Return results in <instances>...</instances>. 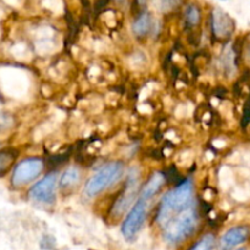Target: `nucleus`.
<instances>
[{"instance_id": "5", "label": "nucleus", "mask_w": 250, "mask_h": 250, "mask_svg": "<svg viewBox=\"0 0 250 250\" xmlns=\"http://www.w3.org/2000/svg\"><path fill=\"white\" fill-rule=\"evenodd\" d=\"M44 168V163L38 158H29L22 160L19 165L15 167L12 173L11 182L15 187H21L27 185L34 178L38 177Z\"/></svg>"}, {"instance_id": "4", "label": "nucleus", "mask_w": 250, "mask_h": 250, "mask_svg": "<svg viewBox=\"0 0 250 250\" xmlns=\"http://www.w3.org/2000/svg\"><path fill=\"white\" fill-rule=\"evenodd\" d=\"M148 203V200L143 199V198H139L136 204L133 205V208L131 209V211L128 212L126 219H125L121 227V232L125 239H127L128 242L134 241L137 234L139 233L141 229L143 227L144 221H146Z\"/></svg>"}, {"instance_id": "14", "label": "nucleus", "mask_w": 250, "mask_h": 250, "mask_svg": "<svg viewBox=\"0 0 250 250\" xmlns=\"http://www.w3.org/2000/svg\"><path fill=\"white\" fill-rule=\"evenodd\" d=\"M15 160V155L12 151L10 150H2L0 151V175L4 173L7 168L10 167Z\"/></svg>"}, {"instance_id": "1", "label": "nucleus", "mask_w": 250, "mask_h": 250, "mask_svg": "<svg viewBox=\"0 0 250 250\" xmlns=\"http://www.w3.org/2000/svg\"><path fill=\"white\" fill-rule=\"evenodd\" d=\"M192 194L193 185L190 180H186L175 189L166 193L161 199L156 221L165 226L173 217L177 216L185 210L189 209L190 203H192Z\"/></svg>"}, {"instance_id": "10", "label": "nucleus", "mask_w": 250, "mask_h": 250, "mask_svg": "<svg viewBox=\"0 0 250 250\" xmlns=\"http://www.w3.org/2000/svg\"><path fill=\"white\" fill-rule=\"evenodd\" d=\"M164 182H165V177H164L163 173H154V175L149 178V181L146 182V185L144 186L143 189H142L141 197L139 198H143V199L148 200L149 202V200L160 190V188L164 186Z\"/></svg>"}, {"instance_id": "12", "label": "nucleus", "mask_w": 250, "mask_h": 250, "mask_svg": "<svg viewBox=\"0 0 250 250\" xmlns=\"http://www.w3.org/2000/svg\"><path fill=\"white\" fill-rule=\"evenodd\" d=\"M80 181V171L76 167H70L62 173L60 178V187L68 188L75 186Z\"/></svg>"}, {"instance_id": "15", "label": "nucleus", "mask_w": 250, "mask_h": 250, "mask_svg": "<svg viewBox=\"0 0 250 250\" xmlns=\"http://www.w3.org/2000/svg\"><path fill=\"white\" fill-rule=\"evenodd\" d=\"M200 20V11L195 5H190L186 10V21L190 24V26H195L198 24Z\"/></svg>"}, {"instance_id": "13", "label": "nucleus", "mask_w": 250, "mask_h": 250, "mask_svg": "<svg viewBox=\"0 0 250 250\" xmlns=\"http://www.w3.org/2000/svg\"><path fill=\"white\" fill-rule=\"evenodd\" d=\"M215 247V237L212 234H205L189 250H212Z\"/></svg>"}, {"instance_id": "11", "label": "nucleus", "mask_w": 250, "mask_h": 250, "mask_svg": "<svg viewBox=\"0 0 250 250\" xmlns=\"http://www.w3.org/2000/svg\"><path fill=\"white\" fill-rule=\"evenodd\" d=\"M151 28V17L150 15L144 12L142 14L138 19L136 20L133 24V31L137 36L142 37V36H146V34L149 33Z\"/></svg>"}, {"instance_id": "18", "label": "nucleus", "mask_w": 250, "mask_h": 250, "mask_svg": "<svg viewBox=\"0 0 250 250\" xmlns=\"http://www.w3.org/2000/svg\"><path fill=\"white\" fill-rule=\"evenodd\" d=\"M220 1H227V0H220Z\"/></svg>"}, {"instance_id": "9", "label": "nucleus", "mask_w": 250, "mask_h": 250, "mask_svg": "<svg viewBox=\"0 0 250 250\" xmlns=\"http://www.w3.org/2000/svg\"><path fill=\"white\" fill-rule=\"evenodd\" d=\"M249 236V229L246 226H236L224 234L220 241V248L221 250H229L244 243Z\"/></svg>"}, {"instance_id": "2", "label": "nucleus", "mask_w": 250, "mask_h": 250, "mask_svg": "<svg viewBox=\"0 0 250 250\" xmlns=\"http://www.w3.org/2000/svg\"><path fill=\"white\" fill-rule=\"evenodd\" d=\"M198 226L197 212L189 208L178 214L164 226V237L166 242L177 244L187 239Z\"/></svg>"}, {"instance_id": "8", "label": "nucleus", "mask_w": 250, "mask_h": 250, "mask_svg": "<svg viewBox=\"0 0 250 250\" xmlns=\"http://www.w3.org/2000/svg\"><path fill=\"white\" fill-rule=\"evenodd\" d=\"M234 23L233 20L220 9H215L212 11V31L215 36L219 38L229 37L233 32Z\"/></svg>"}, {"instance_id": "17", "label": "nucleus", "mask_w": 250, "mask_h": 250, "mask_svg": "<svg viewBox=\"0 0 250 250\" xmlns=\"http://www.w3.org/2000/svg\"><path fill=\"white\" fill-rule=\"evenodd\" d=\"M236 250H247L246 248H239V249H236Z\"/></svg>"}, {"instance_id": "6", "label": "nucleus", "mask_w": 250, "mask_h": 250, "mask_svg": "<svg viewBox=\"0 0 250 250\" xmlns=\"http://www.w3.org/2000/svg\"><path fill=\"white\" fill-rule=\"evenodd\" d=\"M56 182H58V178L55 173H50L42 178L29 189L28 195L31 200L38 204H53L55 202Z\"/></svg>"}, {"instance_id": "7", "label": "nucleus", "mask_w": 250, "mask_h": 250, "mask_svg": "<svg viewBox=\"0 0 250 250\" xmlns=\"http://www.w3.org/2000/svg\"><path fill=\"white\" fill-rule=\"evenodd\" d=\"M139 187V175L138 171L136 168H132L128 173L126 182V188L125 192L120 195L119 200L116 202L114 208V211L116 215L124 214L125 210L129 208V205L134 202V197H136L137 192H138Z\"/></svg>"}, {"instance_id": "16", "label": "nucleus", "mask_w": 250, "mask_h": 250, "mask_svg": "<svg viewBox=\"0 0 250 250\" xmlns=\"http://www.w3.org/2000/svg\"><path fill=\"white\" fill-rule=\"evenodd\" d=\"M180 0H158V5L161 10H168L177 5Z\"/></svg>"}, {"instance_id": "3", "label": "nucleus", "mask_w": 250, "mask_h": 250, "mask_svg": "<svg viewBox=\"0 0 250 250\" xmlns=\"http://www.w3.org/2000/svg\"><path fill=\"white\" fill-rule=\"evenodd\" d=\"M124 173V165L121 163H110L103 166L88 180L84 186V194L88 198H94L116 182Z\"/></svg>"}]
</instances>
